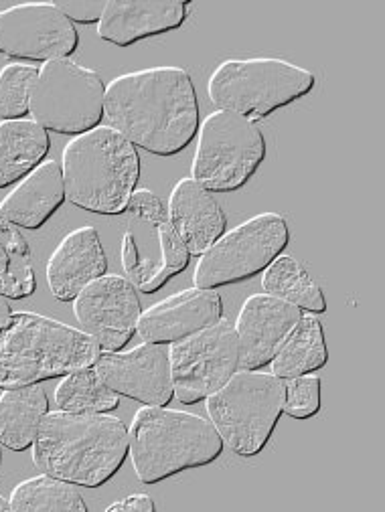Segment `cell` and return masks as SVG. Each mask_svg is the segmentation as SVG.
I'll use <instances>...</instances> for the list:
<instances>
[{
    "label": "cell",
    "instance_id": "6da1fadb",
    "mask_svg": "<svg viewBox=\"0 0 385 512\" xmlns=\"http://www.w3.org/2000/svg\"><path fill=\"white\" fill-rule=\"evenodd\" d=\"M104 114L130 144L154 156L185 152L199 134V98L183 67L124 73L106 88Z\"/></svg>",
    "mask_w": 385,
    "mask_h": 512
},
{
    "label": "cell",
    "instance_id": "7a4b0ae2",
    "mask_svg": "<svg viewBox=\"0 0 385 512\" xmlns=\"http://www.w3.org/2000/svg\"><path fill=\"white\" fill-rule=\"evenodd\" d=\"M128 454L126 423L108 413L49 411L33 444L37 470L84 488L108 484Z\"/></svg>",
    "mask_w": 385,
    "mask_h": 512
},
{
    "label": "cell",
    "instance_id": "3957f363",
    "mask_svg": "<svg viewBox=\"0 0 385 512\" xmlns=\"http://www.w3.org/2000/svg\"><path fill=\"white\" fill-rule=\"evenodd\" d=\"M100 353L84 330L33 312L11 314L0 326V389L39 385L94 367Z\"/></svg>",
    "mask_w": 385,
    "mask_h": 512
},
{
    "label": "cell",
    "instance_id": "277c9868",
    "mask_svg": "<svg viewBox=\"0 0 385 512\" xmlns=\"http://www.w3.org/2000/svg\"><path fill=\"white\" fill-rule=\"evenodd\" d=\"M63 183L71 205L96 215H122L140 181V156L112 126L75 136L63 148Z\"/></svg>",
    "mask_w": 385,
    "mask_h": 512
},
{
    "label": "cell",
    "instance_id": "5b68a950",
    "mask_svg": "<svg viewBox=\"0 0 385 512\" xmlns=\"http://www.w3.org/2000/svg\"><path fill=\"white\" fill-rule=\"evenodd\" d=\"M130 458L146 486L181 472L203 468L221 458L225 444L215 425L195 413L144 405L136 411L130 432Z\"/></svg>",
    "mask_w": 385,
    "mask_h": 512
},
{
    "label": "cell",
    "instance_id": "8992f818",
    "mask_svg": "<svg viewBox=\"0 0 385 512\" xmlns=\"http://www.w3.org/2000/svg\"><path fill=\"white\" fill-rule=\"evenodd\" d=\"M315 85L313 71L284 59H227L211 73L207 94L215 108L260 122L306 98Z\"/></svg>",
    "mask_w": 385,
    "mask_h": 512
},
{
    "label": "cell",
    "instance_id": "52a82bcc",
    "mask_svg": "<svg viewBox=\"0 0 385 512\" xmlns=\"http://www.w3.org/2000/svg\"><path fill=\"white\" fill-rule=\"evenodd\" d=\"M205 401L223 444L242 458H254L266 450L284 413V381L240 369Z\"/></svg>",
    "mask_w": 385,
    "mask_h": 512
},
{
    "label": "cell",
    "instance_id": "ba28073f",
    "mask_svg": "<svg viewBox=\"0 0 385 512\" xmlns=\"http://www.w3.org/2000/svg\"><path fill=\"white\" fill-rule=\"evenodd\" d=\"M266 154V136L256 122L217 110L199 126L193 181L209 193H236L254 179Z\"/></svg>",
    "mask_w": 385,
    "mask_h": 512
},
{
    "label": "cell",
    "instance_id": "9c48e42d",
    "mask_svg": "<svg viewBox=\"0 0 385 512\" xmlns=\"http://www.w3.org/2000/svg\"><path fill=\"white\" fill-rule=\"evenodd\" d=\"M106 85L98 71L73 59L43 63L31 92L33 120L45 130L82 136L102 124Z\"/></svg>",
    "mask_w": 385,
    "mask_h": 512
},
{
    "label": "cell",
    "instance_id": "30bf717a",
    "mask_svg": "<svg viewBox=\"0 0 385 512\" xmlns=\"http://www.w3.org/2000/svg\"><path fill=\"white\" fill-rule=\"evenodd\" d=\"M290 227L280 213H260L236 229L225 231L197 264L195 288L217 290L248 282L260 274L290 245Z\"/></svg>",
    "mask_w": 385,
    "mask_h": 512
},
{
    "label": "cell",
    "instance_id": "8fae6325",
    "mask_svg": "<svg viewBox=\"0 0 385 512\" xmlns=\"http://www.w3.org/2000/svg\"><path fill=\"white\" fill-rule=\"evenodd\" d=\"M175 397L183 405H195L217 393L240 371L236 326L217 324L169 345Z\"/></svg>",
    "mask_w": 385,
    "mask_h": 512
},
{
    "label": "cell",
    "instance_id": "7c38bea8",
    "mask_svg": "<svg viewBox=\"0 0 385 512\" xmlns=\"http://www.w3.org/2000/svg\"><path fill=\"white\" fill-rule=\"evenodd\" d=\"M80 49V33L55 3L17 5L0 11V55L23 61L69 59Z\"/></svg>",
    "mask_w": 385,
    "mask_h": 512
},
{
    "label": "cell",
    "instance_id": "4fadbf2b",
    "mask_svg": "<svg viewBox=\"0 0 385 512\" xmlns=\"http://www.w3.org/2000/svg\"><path fill=\"white\" fill-rule=\"evenodd\" d=\"M73 314L102 353H118L138 332L142 306L130 280L106 274L73 300Z\"/></svg>",
    "mask_w": 385,
    "mask_h": 512
},
{
    "label": "cell",
    "instance_id": "5bb4252c",
    "mask_svg": "<svg viewBox=\"0 0 385 512\" xmlns=\"http://www.w3.org/2000/svg\"><path fill=\"white\" fill-rule=\"evenodd\" d=\"M94 369L118 395L150 407H167L175 399L169 349L144 343L128 353H100Z\"/></svg>",
    "mask_w": 385,
    "mask_h": 512
},
{
    "label": "cell",
    "instance_id": "9a60e30c",
    "mask_svg": "<svg viewBox=\"0 0 385 512\" xmlns=\"http://www.w3.org/2000/svg\"><path fill=\"white\" fill-rule=\"evenodd\" d=\"M302 310L268 294L250 296L238 316V349L242 371H262L272 363Z\"/></svg>",
    "mask_w": 385,
    "mask_h": 512
},
{
    "label": "cell",
    "instance_id": "2e32d148",
    "mask_svg": "<svg viewBox=\"0 0 385 512\" xmlns=\"http://www.w3.org/2000/svg\"><path fill=\"white\" fill-rule=\"evenodd\" d=\"M223 320V300L215 290L191 288L140 314L138 334L144 343L173 345Z\"/></svg>",
    "mask_w": 385,
    "mask_h": 512
},
{
    "label": "cell",
    "instance_id": "e0dca14e",
    "mask_svg": "<svg viewBox=\"0 0 385 512\" xmlns=\"http://www.w3.org/2000/svg\"><path fill=\"white\" fill-rule=\"evenodd\" d=\"M191 3L177 0H108L98 37L116 47L177 31L189 19Z\"/></svg>",
    "mask_w": 385,
    "mask_h": 512
},
{
    "label": "cell",
    "instance_id": "ac0fdd59",
    "mask_svg": "<svg viewBox=\"0 0 385 512\" xmlns=\"http://www.w3.org/2000/svg\"><path fill=\"white\" fill-rule=\"evenodd\" d=\"M108 274V258L94 227L67 233L51 253L47 284L55 300L73 302L92 282Z\"/></svg>",
    "mask_w": 385,
    "mask_h": 512
},
{
    "label": "cell",
    "instance_id": "d6986e66",
    "mask_svg": "<svg viewBox=\"0 0 385 512\" xmlns=\"http://www.w3.org/2000/svg\"><path fill=\"white\" fill-rule=\"evenodd\" d=\"M169 219L191 255H201L227 231V217L213 193L193 179L175 185L169 197Z\"/></svg>",
    "mask_w": 385,
    "mask_h": 512
},
{
    "label": "cell",
    "instance_id": "ffe728a7",
    "mask_svg": "<svg viewBox=\"0 0 385 512\" xmlns=\"http://www.w3.org/2000/svg\"><path fill=\"white\" fill-rule=\"evenodd\" d=\"M63 170L57 160H45L0 203V215L29 231L41 229L65 203Z\"/></svg>",
    "mask_w": 385,
    "mask_h": 512
},
{
    "label": "cell",
    "instance_id": "44dd1931",
    "mask_svg": "<svg viewBox=\"0 0 385 512\" xmlns=\"http://www.w3.org/2000/svg\"><path fill=\"white\" fill-rule=\"evenodd\" d=\"M51 150V138L35 120L0 122V189H9L39 168Z\"/></svg>",
    "mask_w": 385,
    "mask_h": 512
},
{
    "label": "cell",
    "instance_id": "7402d4cb",
    "mask_svg": "<svg viewBox=\"0 0 385 512\" xmlns=\"http://www.w3.org/2000/svg\"><path fill=\"white\" fill-rule=\"evenodd\" d=\"M47 413L49 399L41 385L5 389L0 395V446L13 452L33 448Z\"/></svg>",
    "mask_w": 385,
    "mask_h": 512
},
{
    "label": "cell",
    "instance_id": "603a6c76",
    "mask_svg": "<svg viewBox=\"0 0 385 512\" xmlns=\"http://www.w3.org/2000/svg\"><path fill=\"white\" fill-rule=\"evenodd\" d=\"M329 363V347L323 322L315 314H302L294 330L284 340V345L272 359V375L282 381L313 375Z\"/></svg>",
    "mask_w": 385,
    "mask_h": 512
},
{
    "label": "cell",
    "instance_id": "cb8c5ba5",
    "mask_svg": "<svg viewBox=\"0 0 385 512\" xmlns=\"http://www.w3.org/2000/svg\"><path fill=\"white\" fill-rule=\"evenodd\" d=\"M262 288L268 296L296 306L308 314H325L327 298L323 288L308 274V270L292 255H280L262 276Z\"/></svg>",
    "mask_w": 385,
    "mask_h": 512
},
{
    "label": "cell",
    "instance_id": "d4e9b609",
    "mask_svg": "<svg viewBox=\"0 0 385 512\" xmlns=\"http://www.w3.org/2000/svg\"><path fill=\"white\" fill-rule=\"evenodd\" d=\"M35 292L33 251L19 227L0 215V294L11 300H25Z\"/></svg>",
    "mask_w": 385,
    "mask_h": 512
},
{
    "label": "cell",
    "instance_id": "484cf974",
    "mask_svg": "<svg viewBox=\"0 0 385 512\" xmlns=\"http://www.w3.org/2000/svg\"><path fill=\"white\" fill-rule=\"evenodd\" d=\"M55 403L71 413H112L120 407V395L102 381L94 367H86L61 377Z\"/></svg>",
    "mask_w": 385,
    "mask_h": 512
},
{
    "label": "cell",
    "instance_id": "4316f807",
    "mask_svg": "<svg viewBox=\"0 0 385 512\" xmlns=\"http://www.w3.org/2000/svg\"><path fill=\"white\" fill-rule=\"evenodd\" d=\"M11 508L21 512H88V504L75 484L49 474L29 478L15 486L11 494Z\"/></svg>",
    "mask_w": 385,
    "mask_h": 512
},
{
    "label": "cell",
    "instance_id": "83f0119b",
    "mask_svg": "<svg viewBox=\"0 0 385 512\" xmlns=\"http://www.w3.org/2000/svg\"><path fill=\"white\" fill-rule=\"evenodd\" d=\"M37 75V67L21 63L0 69V118L25 120V116L31 114V92Z\"/></svg>",
    "mask_w": 385,
    "mask_h": 512
},
{
    "label": "cell",
    "instance_id": "f1b7e54d",
    "mask_svg": "<svg viewBox=\"0 0 385 512\" xmlns=\"http://www.w3.org/2000/svg\"><path fill=\"white\" fill-rule=\"evenodd\" d=\"M323 381L317 375H302L284 381V413L292 419H313L323 407Z\"/></svg>",
    "mask_w": 385,
    "mask_h": 512
},
{
    "label": "cell",
    "instance_id": "f546056e",
    "mask_svg": "<svg viewBox=\"0 0 385 512\" xmlns=\"http://www.w3.org/2000/svg\"><path fill=\"white\" fill-rule=\"evenodd\" d=\"M55 7L77 25H100L108 0H57Z\"/></svg>",
    "mask_w": 385,
    "mask_h": 512
},
{
    "label": "cell",
    "instance_id": "4dcf8cb0",
    "mask_svg": "<svg viewBox=\"0 0 385 512\" xmlns=\"http://www.w3.org/2000/svg\"><path fill=\"white\" fill-rule=\"evenodd\" d=\"M154 512L157 510V504H154L152 496L148 494H132V496H126L114 504L108 506V512Z\"/></svg>",
    "mask_w": 385,
    "mask_h": 512
},
{
    "label": "cell",
    "instance_id": "1f68e13d",
    "mask_svg": "<svg viewBox=\"0 0 385 512\" xmlns=\"http://www.w3.org/2000/svg\"><path fill=\"white\" fill-rule=\"evenodd\" d=\"M11 314H13L11 304L7 302V298L3 294H0V326H3L11 318Z\"/></svg>",
    "mask_w": 385,
    "mask_h": 512
},
{
    "label": "cell",
    "instance_id": "d6a6232c",
    "mask_svg": "<svg viewBox=\"0 0 385 512\" xmlns=\"http://www.w3.org/2000/svg\"><path fill=\"white\" fill-rule=\"evenodd\" d=\"M5 510H13L11 500H7L5 496H0V512H5Z\"/></svg>",
    "mask_w": 385,
    "mask_h": 512
},
{
    "label": "cell",
    "instance_id": "836d02e7",
    "mask_svg": "<svg viewBox=\"0 0 385 512\" xmlns=\"http://www.w3.org/2000/svg\"><path fill=\"white\" fill-rule=\"evenodd\" d=\"M0 466H3V450H0Z\"/></svg>",
    "mask_w": 385,
    "mask_h": 512
}]
</instances>
